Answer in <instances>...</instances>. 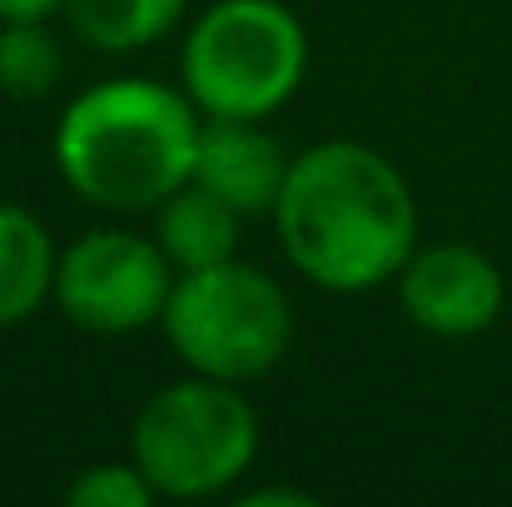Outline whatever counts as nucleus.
Returning a JSON list of instances; mask_svg holds the SVG:
<instances>
[{
  "mask_svg": "<svg viewBox=\"0 0 512 507\" xmlns=\"http://www.w3.org/2000/svg\"><path fill=\"white\" fill-rule=\"evenodd\" d=\"M284 259L329 294H363L418 249V199L408 174L363 140H319L289 160L274 199Z\"/></svg>",
  "mask_w": 512,
  "mask_h": 507,
  "instance_id": "nucleus-1",
  "label": "nucleus"
},
{
  "mask_svg": "<svg viewBox=\"0 0 512 507\" xmlns=\"http://www.w3.org/2000/svg\"><path fill=\"white\" fill-rule=\"evenodd\" d=\"M199 120L194 100L165 80H100L60 110L55 169L95 209L155 214V204L189 184Z\"/></svg>",
  "mask_w": 512,
  "mask_h": 507,
  "instance_id": "nucleus-2",
  "label": "nucleus"
},
{
  "mask_svg": "<svg viewBox=\"0 0 512 507\" xmlns=\"http://www.w3.org/2000/svg\"><path fill=\"white\" fill-rule=\"evenodd\" d=\"M309 70V30L284 0H214L179 45V80L209 120L279 115Z\"/></svg>",
  "mask_w": 512,
  "mask_h": 507,
  "instance_id": "nucleus-3",
  "label": "nucleus"
},
{
  "mask_svg": "<svg viewBox=\"0 0 512 507\" xmlns=\"http://www.w3.org/2000/svg\"><path fill=\"white\" fill-rule=\"evenodd\" d=\"M130 458L160 498H219L259 458V413L244 398V383L189 373L145 398Z\"/></svg>",
  "mask_w": 512,
  "mask_h": 507,
  "instance_id": "nucleus-4",
  "label": "nucleus"
},
{
  "mask_svg": "<svg viewBox=\"0 0 512 507\" xmlns=\"http://www.w3.org/2000/svg\"><path fill=\"white\" fill-rule=\"evenodd\" d=\"M160 329L189 373L254 383L284 363L294 343V304L269 269L224 259L174 274Z\"/></svg>",
  "mask_w": 512,
  "mask_h": 507,
  "instance_id": "nucleus-5",
  "label": "nucleus"
},
{
  "mask_svg": "<svg viewBox=\"0 0 512 507\" xmlns=\"http://www.w3.org/2000/svg\"><path fill=\"white\" fill-rule=\"evenodd\" d=\"M170 289L174 264L165 259L155 234L100 224L60 249L55 304L85 334L120 338L160 324Z\"/></svg>",
  "mask_w": 512,
  "mask_h": 507,
  "instance_id": "nucleus-6",
  "label": "nucleus"
},
{
  "mask_svg": "<svg viewBox=\"0 0 512 507\" xmlns=\"http://www.w3.org/2000/svg\"><path fill=\"white\" fill-rule=\"evenodd\" d=\"M393 284H398V304L408 324H418L433 338L483 334L503 319V304H508V284L493 254L458 239L413 249Z\"/></svg>",
  "mask_w": 512,
  "mask_h": 507,
  "instance_id": "nucleus-7",
  "label": "nucleus"
},
{
  "mask_svg": "<svg viewBox=\"0 0 512 507\" xmlns=\"http://www.w3.org/2000/svg\"><path fill=\"white\" fill-rule=\"evenodd\" d=\"M289 150L279 135L264 130V120H199L194 140V169L189 179L249 214H274V199L289 174Z\"/></svg>",
  "mask_w": 512,
  "mask_h": 507,
  "instance_id": "nucleus-8",
  "label": "nucleus"
},
{
  "mask_svg": "<svg viewBox=\"0 0 512 507\" xmlns=\"http://www.w3.org/2000/svg\"><path fill=\"white\" fill-rule=\"evenodd\" d=\"M244 214L234 204H224L219 194H209L204 184H179L165 204H155V239L174 264V274L184 269H209L224 259H239V229Z\"/></svg>",
  "mask_w": 512,
  "mask_h": 507,
  "instance_id": "nucleus-9",
  "label": "nucleus"
},
{
  "mask_svg": "<svg viewBox=\"0 0 512 507\" xmlns=\"http://www.w3.org/2000/svg\"><path fill=\"white\" fill-rule=\"evenodd\" d=\"M55 269L60 249L50 229L30 209L0 204V329L35 319L45 299H55Z\"/></svg>",
  "mask_w": 512,
  "mask_h": 507,
  "instance_id": "nucleus-10",
  "label": "nucleus"
},
{
  "mask_svg": "<svg viewBox=\"0 0 512 507\" xmlns=\"http://www.w3.org/2000/svg\"><path fill=\"white\" fill-rule=\"evenodd\" d=\"M189 0H65L60 15L100 55H135L184 25Z\"/></svg>",
  "mask_w": 512,
  "mask_h": 507,
  "instance_id": "nucleus-11",
  "label": "nucleus"
},
{
  "mask_svg": "<svg viewBox=\"0 0 512 507\" xmlns=\"http://www.w3.org/2000/svg\"><path fill=\"white\" fill-rule=\"evenodd\" d=\"M65 75V50L45 20H0V95L30 105Z\"/></svg>",
  "mask_w": 512,
  "mask_h": 507,
  "instance_id": "nucleus-12",
  "label": "nucleus"
},
{
  "mask_svg": "<svg viewBox=\"0 0 512 507\" xmlns=\"http://www.w3.org/2000/svg\"><path fill=\"white\" fill-rule=\"evenodd\" d=\"M160 498L150 488V478L130 463H95L85 468L70 488H65V503L70 507H150Z\"/></svg>",
  "mask_w": 512,
  "mask_h": 507,
  "instance_id": "nucleus-13",
  "label": "nucleus"
},
{
  "mask_svg": "<svg viewBox=\"0 0 512 507\" xmlns=\"http://www.w3.org/2000/svg\"><path fill=\"white\" fill-rule=\"evenodd\" d=\"M264 503H284V507H314V493H299V488H244L239 507H264Z\"/></svg>",
  "mask_w": 512,
  "mask_h": 507,
  "instance_id": "nucleus-14",
  "label": "nucleus"
},
{
  "mask_svg": "<svg viewBox=\"0 0 512 507\" xmlns=\"http://www.w3.org/2000/svg\"><path fill=\"white\" fill-rule=\"evenodd\" d=\"M65 0H0V20H50Z\"/></svg>",
  "mask_w": 512,
  "mask_h": 507,
  "instance_id": "nucleus-15",
  "label": "nucleus"
}]
</instances>
